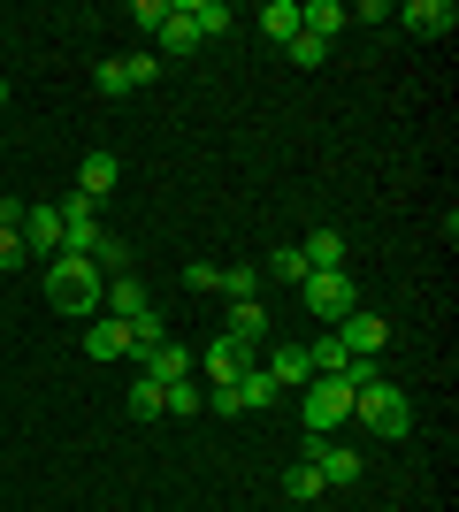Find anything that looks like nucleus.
I'll return each mask as SVG.
<instances>
[{
  "label": "nucleus",
  "mask_w": 459,
  "mask_h": 512,
  "mask_svg": "<svg viewBox=\"0 0 459 512\" xmlns=\"http://www.w3.org/2000/svg\"><path fill=\"white\" fill-rule=\"evenodd\" d=\"M100 291H108V276L92 268V260L62 253V260H46V306L69 321H100Z\"/></svg>",
  "instance_id": "obj_1"
},
{
  "label": "nucleus",
  "mask_w": 459,
  "mask_h": 512,
  "mask_svg": "<svg viewBox=\"0 0 459 512\" xmlns=\"http://www.w3.org/2000/svg\"><path fill=\"white\" fill-rule=\"evenodd\" d=\"M299 299H306V314L322 321V329H337V321L360 306V283H352V268H306Z\"/></svg>",
  "instance_id": "obj_2"
},
{
  "label": "nucleus",
  "mask_w": 459,
  "mask_h": 512,
  "mask_svg": "<svg viewBox=\"0 0 459 512\" xmlns=\"http://www.w3.org/2000/svg\"><path fill=\"white\" fill-rule=\"evenodd\" d=\"M352 421L368 428V436H383V444H398L414 428V406H406V390L375 383V390H352Z\"/></svg>",
  "instance_id": "obj_3"
},
{
  "label": "nucleus",
  "mask_w": 459,
  "mask_h": 512,
  "mask_svg": "<svg viewBox=\"0 0 459 512\" xmlns=\"http://www.w3.org/2000/svg\"><path fill=\"white\" fill-rule=\"evenodd\" d=\"M299 421H306V436H337V428L352 421V390L337 383V375H314V383L299 390Z\"/></svg>",
  "instance_id": "obj_4"
},
{
  "label": "nucleus",
  "mask_w": 459,
  "mask_h": 512,
  "mask_svg": "<svg viewBox=\"0 0 459 512\" xmlns=\"http://www.w3.org/2000/svg\"><path fill=\"white\" fill-rule=\"evenodd\" d=\"M16 237H23V253L39 260H62V207H23V222H16Z\"/></svg>",
  "instance_id": "obj_5"
},
{
  "label": "nucleus",
  "mask_w": 459,
  "mask_h": 512,
  "mask_svg": "<svg viewBox=\"0 0 459 512\" xmlns=\"http://www.w3.org/2000/svg\"><path fill=\"white\" fill-rule=\"evenodd\" d=\"M337 344H345V352H360V360H383V344H391V321L368 314V306H352V314L337 321Z\"/></svg>",
  "instance_id": "obj_6"
},
{
  "label": "nucleus",
  "mask_w": 459,
  "mask_h": 512,
  "mask_svg": "<svg viewBox=\"0 0 459 512\" xmlns=\"http://www.w3.org/2000/svg\"><path fill=\"white\" fill-rule=\"evenodd\" d=\"M92 245H100V207H92V199H77V192H69V199H62V253L92 260Z\"/></svg>",
  "instance_id": "obj_7"
},
{
  "label": "nucleus",
  "mask_w": 459,
  "mask_h": 512,
  "mask_svg": "<svg viewBox=\"0 0 459 512\" xmlns=\"http://www.w3.org/2000/svg\"><path fill=\"white\" fill-rule=\"evenodd\" d=\"M138 375L169 390V383H184V375H199V360H192V352H184V344H176V337H161V344H153V352H138Z\"/></svg>",
  "instance_id": "obj_8"
},
{
  "label": "nucleus",
  "mask_w": 459,
  "mask_h": 512,
  "mask_svg": "<svg viewBox=\"0 0 459 512\" xmlns=\"http://www.w3.org/2000/svg\"><path fill=\"white\" fill-rule=\"evenodd\" d=\"M199 367H207V383H238L245 367H253V344H238V337H207V352H199Z\"/></svg>",
  "instance_id": "obj_9"
},
{
  "label": "nucleus",
  "mask_w": 459,
  "mask_h": 512,
  "mask_svg": "<svg viewBox=\"0 0 459 512\" xmlns=\"http://www.w3.org/2000/svg\"><path fill=\"white\" fill-rule=\"evenodd\" d=\"M85 360H131V321H115V314H100V321H85Z\"/></svg>",
  "instance_id": "obj_10"
},
{
  "label": "nucleus",
  "mask_w": 459,
  "mask_h": 512,
  "mask_svg": "<svg viewBox=\"0 0 459 512\" xmlns=\"http://www.w3.org/2000/svg\"><path fill=\"white\" fill-rule=\"evenodd\" d=\"M391 23H406L414 39H444V31L459 23V8H452V0H406V8H398Z\"/></svg>",
  "instance_id": "obj_11"
},
{
  "label": "nucleus",
  "mask_w": 459,
  "mask_h": 512,
  "mask_svg": "<svg viewBox=\"0 0 459 512\" xmlns=\"http://www.w3.org/2000/svg\"><path fill=\"white\" fill-rule=\"evenodd\" d=\"M314 474H322V490H352V482H360V451L314 436Z\"/></svg>",
  "instance_id": "obj_12"
},
{
  "label": "nucleus",
  "mask_w": 459,
  "mask_h": 512,
  "mask_svg": "<svg viewBox=\"0 0 459 512\" xmlns=\"http://www.w3.org/2000/svg\"><path fill=\"white\" fill-rule=\"evenodd\" d=\"M115 176H123V161H115V153H100V146H92L85 161H77V199H92V207H100V199L115 192Z\"/></svg>",
  "instance_id": "obj_13"
},
{
  "label": "nucleus",
  "mask_w": 459,
  "mask_h": 512,
  "mask_svg": "<svg viewBox=\"0 0 459 512\" xmlns=\"http://www.w3.org/2000/svg\"><path fill=\"white\" fill-rule=\"evenodd\" d=\"M153 39H161V62H184V54H199V23H192V8L176 0V8H169V23H161Z\"/></svg>",
  "instance_id": "obj_14"
},
{
  "label": "nucleus",
  "mask_w": 459,
  "mask_h": 512,
  "mask_svg": "<svg viewBox=\"0 0 459 512\" xmlns=\"http://www.w3.org/2000/svg\"><path fill=\"white\" fill-rule=\"evenodd\" d=\"M345 23H352V8H345V0H299V31H306V39H337V31H345Z\"/></svg>",
  "instance_id": "obj_15"
},
{
  "label": "nucleus",
  "mask_w": 459,
  "mask_h": 512,
  "mask_svg": "<svg viewBox=\"0 0 459 512\" xmlns=\"http://www.w3.org/2000/svg\"><path fill=\"white\" fill-rule=\"evenodd\" d=\"M261 367H268V383H276V390H306V383H314V367H306V344H276Z\"/></svg>",
  "instance_id": "obj_16"
},
{
  "label": "nucleus",
  "mask_w": 459,
  "mask_h": 512,
  "mask_svg": "<svg viewBox=\"0 0 459 512\" xmlns=\"http://www.w3.org/2000/svg\"><path fill=\"white\" fill-rule=\"evenodd\" d=\"M146 283H138V276H108V291H100V314H115V321H138V314H146Z\"/></svg>",
  "instance_id": "obj_17"
},
{
  "label": "nucleus",
  "mask_w": 459,
  "mask_h": 512,
  "mask_svg": "<svg viewBox=\"0 0 459 512\" xmlns=\"http://www.w3.org/2000/svg\"><path fill=\"white\" fill-rule=\"evenodd\" d=\"M222 337H238V344H253V352H261V344H268V314H261V299H238V306H230Z\"/></svg>",
  "instance_id": "obj_18"
},
{
  "label": "nucleus",
  "mask_w": 459,
  "mask_h": 512,
  "mask_svg": "<svg viewBox=\"0 0 459 512\" xmlns=\"http://www.w3.org/2000/svg\"><path fill=\"white\" fill-rule=\"evenodd\" d=\"M230 398H238V413H253V406H268V398H276V383H268V367H261V360H253V367H245V375H238V383H230Z\"/></svg>",
  "instance_id": "obj_19"
},
{
  "label": "nucleus",
  "mask_w": 459,
  "mask_h": 512,
  "mask_svg": "<svg viewBox=\"0 0 459 512\" xmlns=\"http://www.w3.org/2000/svg\"><path fill=\"white\" fill-rule=\"evenodd\" d=\"M261 31L276 46H291V39H299V0H268V8H261Z\"/></svg>",
  "instance_id": "obj_20"
},
{
  "label": "nucleus",
  "mask_w": 459,
  "mask_h": 512,
  "mask_svg": "<svg viewBox=\"0 0 459 512\" xmlns=\"http://www.w3.org/2000/svg\"><path fill=\"white\" fill-rule=\"evenodd\" d=\"M299 260H306V268H345V237H337V230H314L299 245Z\"/></svg>",
  "instance_id": "obj_21"
},
{
  "label": "nucleus",
  "mask_w": 459,
  "mask_h": 512,
  "mask_svg": "<svg viewBox=\"0 0 459 512\" xmlns=\"http://www.w3.org/2000/svg\"><path fill=\"white\" fill-rule=\"evenodd\" d=\"M207 406V390H199V375H184V383L161 390V413H176V421H192V413Z\"/></svg>",
  "instance_id": "obj_22"
},
{
  "label": "nucleus",
  "mask_w": 459,
  "mask_h": 512,
  "mask_svg": "<svg viewBox=\"0 0 459 512\" xmlns=\"http://www.w3.org/2000/svg\"><path fill=\"white\" fill-rule=\"evenodd\" d=\"M92 268H100V276H131V245H123L115 230H100V245H92Z\"/></svg>",
  "instance_id": "obj_23"
},
{
  "label": "nucleus",
  "mask_w": 459,
  "mask_h": 512,
  "mask_svg": "<svg viewBox=\"0 0 459 512\" xmlns=\"http://www.w3.org/2000/svg\"><path fill=\"white\" fill-rule=\"evenodd\" d=\"M184 8H192V23H199V39H222V31H230V0H184Z\"/></svg>",
  "instance_id": "obj_24"
},
{
  "label": "nucleus",
  "mask_w": 459,
  "mask_h": 512,
  "mask_svg": "<svg viewBox=\"0 0 459 512\" xmlns=\"http://www.w3.org/2000/svg\"><path fill=\"white\" fill-rule=\"evenodd\" d=\"M345 360H352V352H345V344H337V329H322V337L306 344V367H314V375H337V367H345Z\"/></svg>",
  "instance_id": "obj_25"
},
{
  "label": "nucleus",
  "mask_w": 459,
  "mask_h": 512,
  "mask_svg": "<svg viewBox=\"0 0 459 512\" xmlns=\"http://www.w3.org/2000/svg\"><path fill=\"white\" fill-rule=\"evenodd\" d=\"M215 291H222L230 306H238V299H261V268H222V276H215Z\"/></svg>",
  "instance_id": "obj_26"
},
{
  "label": "nucleus",
  "mask_w": 459,
  "mask_h": 512,
  "mask_svg": "<svg viewBox=\"0 0 459 512\" xmlns=\"http://www.w3.org/2000/svg\"><path fill=\"white\" fill-rule=\"evenodd\" d=\"M92 85L108 92V100H123V92H138V85H131V69H123V54H108V62L92 69Z\"/></svg>",
  "instance_id": "obj_27"
},
{
  "label": "nucleus",
  "mask_w": 459,
  "mask_h": 512,
  "mask_svg": "<svg viewBox=\"0 0 459 512\" xmlns=\"http://www.w3.org/2000/svg\"><path fill=\"white\" fill-rule=\"evenodd\" d=\"M284 490L299 497V505H314V497H322V474H314V459H299V467L284 474Z\"/></svg>",
  "instance_id": "obj_28"
},
{
  "label": "nucleus",
  "mask_w": 459,
  "mask_h": 512,
  "mask_svg": "<svg viewBox=\"0 0 459 512\" xmlns=\"http://www.w3.org/2000/svg\"><path fill=\"white\" fill-rule=\"evenodd\" d=\"M161 337H169V321H161V314H153V306H146V314L131 321V352H153V344H161Z\"/></svg>",
  "instance_id": "obj_29"
},
{
  "label": "nucleus",
  "mask_w": 459,
  "mask_h": 512,
  "mask_svg": "<svg viewBox=\"0 0 459 512\" xmlns=\"http://www.w3.org/2000/svg\"><path fill=\"white\" fill-rule=\"evenodd\" d=\"M131 421H161V383H146V375L131 383Z\"/></svg>",
  "instance_id": "obj_30"
},
{
  "label": "nucleus",
  "mask_w": 459,
  "mask_h": 512,
  "mask_svg": "<svg viewBox=\"0 0 459 512\" xmlns=\"http://www.w3.org/2000/svg\"><path fill=\"white\" fill-rule=\"evenodd\" d=\"M261 276H284V283H306V260H299V245H284V253H268V268Z\"/></svg>",
  "instance_id": "obj_31"
},
{
  "label": "nucleus",
  "mask_w": 459,
  "mask_h": 512,
  "mask_svg": "<svg viewBox=\"0 0 459 512\" xmlns=\"http://www.w3.org/2000/svg\"><path fill=\"white\" fill-rule=\"evenodd\" d=\"M169 8H176V0H131V23H138V31H161Z\"/></svg>",
  "instance_id": "obj_32"
},
{
  "label": "nucleus",
  "mask_w": 459,
  "mask_h": 512,
  "mask_svg": "<svg viewBox=\"0 0 459 512\" xmlns=\"http://www.w3.org/2000/svg\"><path fill=\"white\" fill-rule=\"evenodd\" d=\"M284 54H291V69H322V54H329V46H322V39H306V31H299V39H291Z\"/></svg>",
  "instance_id": "obj_33"
},
{
  "label": "nucleus",
  "mask_w": 459,
  "mask_h": 512,
  "mask_svg": "<svg viewBox=\"0 0 459 512\" xmlns=\"http://www.w3.org/2000/svg\"><path fill=\"white\" fill-rule=\"evenodd\" d=\"M123 69H131V85H153V77H161V54H123Z\"/></svg>",
  "instance_id": "obj_34"
},
{
  "label": "nucleus",
  "mask_w": 459,
  "mask_h": 512,
  "mask_svg": "<svg viewBox=\"0 0 459 512\" xmlns=\"http://www.w3.org/2000/svg\"><path fill=\"white\" fill-rule=\"evenodd\" d=\"M391 16H398L391 0H360V8H352V23H391Z\"/></svg>",
  "instance_id": "obj_35"
},
{
  "label": "nucleus",
  "mask_w": 459,
  "mask_h": 512,
  "mask_svg": "<svg viewBox=\"0 0 459 512\" xmlns=\"http://www.w3.org/2000/svg\"><path fill=\"white\" fill-rule=\"evenodd\" d=\"M215 276H222V268H207V260H192V268H184V291H215Z\"/></svg>",
  "instance_id": "obj_36"
},
{
  "label": "nucleus",
  "mask_w": 459,
  "mask_h": 512,
  "mask_svg": "<svg viewBox=\"0 0 459 512\" xmlns=\"http://www.w3.org/2000/svg\"><path fill=\"white\" fill-rule=\"evenodd\" d=\"M23 260H31V253H23V237H16V230H0V268H23Z\"/></svg>",
  "instance_id": "obj_37"
},
{
  "label": "nucleus",
  "mask_w": 459,
  "mask_h": 512,
  "mask_svg": "<svg viewBox=\"0 0 459 512\" xmlns=\"http://www.w3.org/2000/svg\"><path fill=\"white\" fill-rule=\"evenodd\" d=\"M0 107H8V77H0Z\"/></svg>",
  "instance_id": "obj_38"
}]
</instances>
